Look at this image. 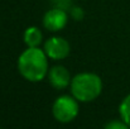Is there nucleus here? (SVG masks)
I'll use <instances>...</instances> for the list:
<instances>
[{"label": "nucleus", "mask_w": 130, "mask_h": 129, "mask_svg": "<svg viewBox=\"0 0 130 129\" xmlns=\"http://www.w3.org/2000/svg\"><path fill=\"white\" fill-rule=\"evenodd\" d=\"M67 20H68V17H67V13L63 10V9H58V8H54V9H51L48 10L43 17V27L49 31V32H58L61 29H63L67 24Z\"/></svg>", "instance_id": "nucleus-5"}, {"label": "nucleus", "mask_w": 130, "mask_h": 129, "mask_svg": "<svg viewBox=\"0 0 130 129\" xmlns=\"http://www.w3.org/2000/svg\"><path fill=\"white\" fill-rule=\"evenodd\" d=\"M44 49L28 47L18 58L19 74L29 82H39L48 75V60Z\"/></svg>", "instance_id": "nucleus-1"}, {"label": "nucleus", "mask_w": 130, "mask_h": 129, "mask_svg": "<svg viewBox=\"0 0 130 129\" xmlns=\"http://www.w3.org/2000/svg\"><path fill=\"white\" fill-rule=\"evenodd\" d=\"M23 41L28 47H39L43 42V33L37 27H28L24 31Z\"/></svg>", "instance_id": "nucleus-7"}, {"label": "nucleus", "mask_w": 130, "mask_h": 129, "mask_svg": "<svg viewBox=\"0 0 130 129\" xmlns=\"http://www.w3.org/2000/svg\"><path fill=\"white\" fill-rule=\"evenodd\" d=\"M119 114H120V119H123L130 128V94L123 99L119 106Z\"/></svg>", "instance_id": "nucleus-8"}, {"label": "nucleus", "mask_w": 130, "mask_h": 129, "mask_svg": "<svg viewBox=\"0 0 130 129\" xmlns=\"http://www.w3.org/2000/svg\"><path fill=\"white\" fill-rule=\"evenodd\" d=\"M70 87L72 95L78 101L90 103L100 96L102 91V81L96 74L82 72L72 79Z\"/></svg>", "instance_id": "nucleus-2"}, {"label": "nucleus", "mask_w": 130, "mask_h": 129, "mask_svg": "<svg viewBox=\"0 0 130 129\" xmlns=\"http://www.w3.org/2000/svg\"><path fill=\"white\" fill-rule=\"evenodd\" d=\"M105 128L106 129H126L129 127H128V124L123 119H120V120H111V122H109L105 125Z\"/></svg>", "instance_id": "nucleus-9"}, {"label": "nucleus", "mask_w": 130, "mask_h": 129, "mask_svg": "<svg viewBox=\"0 0 130 129\" xmlns=\"http://www.w3.org/2000/svg\"><path fill=\"white\" fill-rule=\"evenodd\" d=\"M77 99L72 95H62L57 97L52 105V114L54 119L59 123H71L76 119L78 114V104Z\"/></svg>", "instance_id": "nucleus-3"}, {"label": "nucleus", "mask_w": 130, "mask_h": 129, "mask_svg": "<svg viewBox=\"0 0 130 129\" xmlns=\"http://www.w3.org/2000/svg\"><path fill=\"white\" fill-rule=\"evenodd\" d=\"M48 81L51 86L57 90H63L71 85V75L68 70L63 66H53L48 70Z\"/></svg>", "instance_id": "nucleus-6"}, {"label": "nucleus", "mask_w": 130, "mask_h": 129, "mask_svg": "<svg viewBox=\"0 0 130 129\" xmlns=\"http://www.w3.org/2000/svg\"><path fill=\"white\" fill-rule=\"evenodd\" d=\"M43 49L48 58L59 61L70 54V43L62 37H51L44 42Z\"/></svg>", "instance_id": "nucleus-4"}]
</instances>
